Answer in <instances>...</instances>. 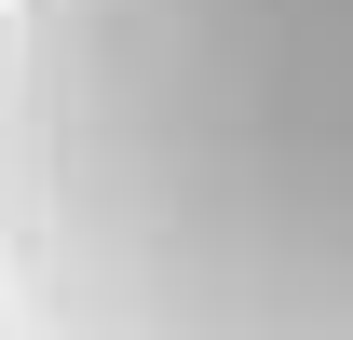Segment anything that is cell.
<instances>
[{"instance_id":"1","label":"cell","mask_w":353,"mask_h":340,"mask_svg":"<svg viewBox=\"0 0 353 340\" xmlns=\"http://www.w3.org/2000/svg\"><path fill=\"white\" fill-rule=\"evenodd\" d=\"M0 340H353V0H0Z\"/></svg>"}]
</instances>
